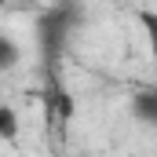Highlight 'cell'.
<instances>
[{"label": "cell", "instance_id": "6da1fadb", "mask_svg": "<svg viewBox=\"0 0 157 157\" xmlns=\"http://www.w3.org/2000/svg\"><path fill=\"white\" fill-rule=\"evenodd\" d=\"M132 110H135V117H143L146 124H157V99H154V91H143V95H135Z\"/></svg>", "mask_w": 157, "mask_h": 157}, {"label": "cell", "instance_id": "7a4b0ae2", "mask_svg": "<svg viewBox=\"0 0 157 157\" xmlns=\"http://www.w3.org/2000/svg\"><path fill=\"white\" fill-rule=\"evenodd\" d=\"M15 135H18V113L0 102V139H15Z\"/></svg>", "mask_w": 157, "mask_h": 157}, {"label": "cell", "instance_id": "3957f363", "mask_svg": "<svg viewBox=\"0 0 157 157\" xmlns=\"http://www.w3.org/2000/svg\"><path fill=\"white\" fill-rule=\"evenodd\" d=\"M15 62H18V44L0 33V70H11Z\"/></svg>", "mask_w": 157, "mask_h": 157}]
</instances>
